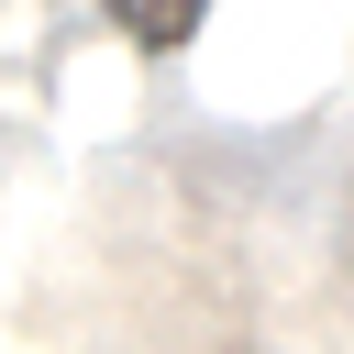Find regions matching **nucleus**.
I'll use <instances>...</instances> for the list:
<instances>
[{
    "label": "nucleus",
    "mask_w": 354,
    "mask_h": 354,
    "mask_svg": "<svg viewBox=\"0 0 354 354\" xmlns=\"http://www.w3.org/2000/svg\"><path fill=\"white\" fill-rule=\"evenodd\" d=\"M111 22L144 33V44H188V33H199V0H122Z\"/></svg>",
    "instance_id": "f257e3e1"
}]
</instances>
